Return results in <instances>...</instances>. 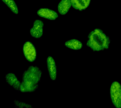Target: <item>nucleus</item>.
<instances>
[{"label": "nucleus", "mask_w": 121, "mask_h": 108, "mask_svg": "<svg viewBox=\"0 0 121 108\" xmlns=\"http://www.w3.org/2000/svg\"><path fill=\"white\" fill-rule=\"evenodd\" d=\"M87 45L94 51L108 49L110 40L101 29H96L91 32L88 36Z\"/></svg>", "instance_id": "nucleus-1"}, {"label": "nucleus", "mask_w": 121, "mask_h": 108, "mask_svg": "<svg viewBox=\"0 0 121 108\" xmlns=\"http://www.w3.org/2000/svg\"><path fill=\"white\" fill-rule=\"evenodd\" d=\"M42 74V71L38 67L29 66L23 74L22 81L33 85H38Z\"/></svg>", "instance_id": "nucleus-2"}, {"label": "nucleus", "mask_w": 121, "mask_h": 108, "mask_svg": "<svg viewBox=\"0 0 121 108\" xmlns=\"http://www.w3.org/2000/svg\"><path fill=\"white\" fill-rule=\"evenodd\" d=\"M111 98L112 103L116 108H121V86L120 83L114 81L110 89Z\"/></svg>", "instance_id": "nucleus-3"}, {"label": "nucleus", "mask_w": 121, "mask_h": 108, "mask_svg": "<svg viewBox=\"0 0 121 108\" xmlns=\"http://www.w3.org/2000/svg\"><path fill=\"white\" fill-rule=\"evenodd\" d=\"M24 55L26 60L32 62L35 60L37 57V52L33 43L27 42L24 43L23 48Z\"/></svg>", "instance_id": "nucleus-4"}, {"label": "nucleus", "mask_w": 121, "mask_h": 108, "mask_svg": "<svg viewBox=\"0 0 121 108\" xmlns=\"http://www.w3.org/2000/svg\"><path fill=\"white\" fill-rule=\"evenodd\" d=\"M43 23L40 20H37L34 22L33 27L30 30V34L33 37L40 38L43 33Z\"/></svg>", "instance_id": "nucleus-5"}, {"label": "nucleus", "mask_w": 121, "mask_h": 108, "mask_svg": "<svg viewBox=\"0 0 121 108\" xmlns=\"http://www.w3.org/2000/svg\"><path fill=\"white\" fill-rule=\"evenodd\" d=\"M46 62L50 79L52 81L55 80L56 78L57 70L54 60L52 56H49L47 59Z\"/></svg>", "instance_id": "nucleus-6"}, {"label": "nucleus", "mask_w": 121, "mask_h": 108, "mask_svg": "<svg viewBox=\"0 0 121 108\" xmlns=\"http://www.w3.org/2000/svg\"><path fill=\"white\" fill-rule=\"evenodd\" d=\"M37 14L40 17L51 20H55L58 17L56 12L48 8H41L38 11Z\"/></svg>", "instance_id": "nucleus-7"}, {"label": "nucleus", "mask_w": 121, "mask_h": 108, "mask_svg": "<svg viewBox=\"0 0 121 108\" xmlns=\"http://www.w3.org/2000/svg\"><path fill=\"white\" fill-rule=\"evenodd\" d=\"M91 0H71L72 6L77 10L82 11L88 6Z\"/></svg>", "instance_id": "nucleus-8"}, {"label": "nucleus", "mask_w": 121, "mask_h": 108, "mask_svg": "<svg viewBox=\"0 0 121 108\" xmlns=\"http://www.w3.org/2000/svg\"><path fill=\"white\" fill-rule=\"evenodd\" d=\"M71 5V0H61L58 6L59 13L62 15L68 13Z\"/></svg>", "instance_id": "nucleus-9"}, {"label": "nucleus", "mask_w": 121, "mask_h": 108, "mask_svg": "<svg viewBox=\"0 0 121 108\" xmlns=\"http://www.w3.org/2000/svg\"><path fill=\"white\" fill-rule=\"evenodd\" d=\"M38 88V85H33L23 81H22L20 91L22 93H30L34 92Z\"/></svg>", "instance_id": "nucleus-10"}, {"label": "nucleus", "mask_w": 121, "mask_h": 108, "mask_svg": "<svg viewBox=\"0 0 121 108\" xmlns=\"http://www.w3.org/2000/svg\"><path fill=\"white\" fill-rule=\"evenodd\" d=\"M65 45L68 48L74 50H79L82 47V44L81 42L75 39L68 41L65 42Z\"/></svg>", "instance_id": "nucleus-11"}, {"label": "nucleus", "mask_w": 121, "mask_h": 108, "mask_svg": "<svg viewBox=\"0 0 121 108\" xmlns=\"http://www.w3.org/2000/svg\"><path fill=\"white\" fill-rule=\"evenodd\" d=\"M8 6L11 11L16 14L18 13V10L17 5L14 0H2Z\"/></svg>", "instance_id": "nucleus-12"}, {"label": "nucleus", "mask_w": 121, "mask_h": 108, "mask_svg": "<svg viewBox=\"0 0 121 108\" xmlns=\"http://www.w3.org/2000/svg\"><path fill=\"white\" fill-rule=\"evenodd\" d=\"M5 79L7 82L12 87L18 80L16 76L14 74L11 73H9L6 75Z\"/></svg>", "instance_id": "nucleus-13"}, {"label": "nucleus", "mask_w": 121, "mask_h": 108, "mask_svg": "<svg viewBox=\"0 0 121 108\" xmlns=\"http://www.w3.org/2000/svg\"><path fill=\"white\" fill-rule=\"evenodd\" d=\"M14 103L15 108H33V107L30 104L25 102L15 100Z\"/></svg>", "instance_id": "nucleus-14"}]
</instances>
